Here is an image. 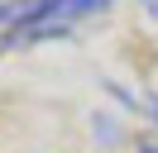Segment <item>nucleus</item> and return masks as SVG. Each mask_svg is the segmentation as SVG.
<instances>
[{"mask_svg":"<svg viewBox=\"0 0 158 153\" xmlns=\"http://www.w3.org/2000/svg\"><path fill=\"white\" fill-rule=\"evenodd\" d=\"M106 10H110V0H34L29 19L0 34V53H10V48H34V43H48V38H67L77 19L106 14Z\"/></svg>","mask_w":158,"mask_h":153,"instance_id":"1","label":"nucleus"},{"mask_svg":"<svg viewBox=\"0 0 158 153\" xmlns=\"http://www.w3.org/2000/svg\"><path fill=\"white\" fill-rule=\"evenodd\" d=\"M134 153H158V139H139V143H134Z\"/></svg>","mask_w":158,"mask_h":153,"instance_id":"2","label":"nucleus"},{"mask_svg":"<svg viewBox=\"0 0 158 153\" xmlns=\"http://www.w3.org/2000/svg\"><path fill=\"white\" fill-rule=\"evenodd\" d=\"M144 105H148V115H153V120H158V96H148Z\"/></svg>","mask_w":158,"mask_h":153,"instance_id":"3","label":"nucleus"},{"mask_svg":"<svg viewBox=\"0 0 158 153\" xmlns=\"http://www.w3.org/2000/svg\"><path fill=\"white\" fill-rule=\"evenodd\" d=\"M148 14H153V19H158V0H148Z\"/></svg>","mask_w":158,"mask_h":153,"instance_id":"4","label":"nucleus"}]
</instances>
